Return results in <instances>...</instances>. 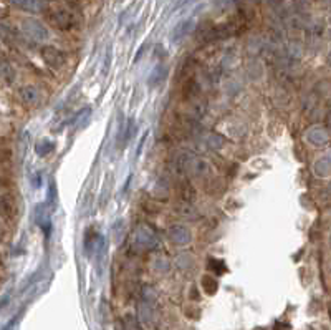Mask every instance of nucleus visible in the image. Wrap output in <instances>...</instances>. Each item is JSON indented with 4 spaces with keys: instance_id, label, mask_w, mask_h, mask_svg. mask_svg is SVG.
Instances as JSON below:
<instances>
[{
    "instance_id": "4",
    "label": "nucleus",
    "mask_w": 331,
    "mask_h": 330,
    "mask_svg": "<svg viewBox=\"0 0 331 330\" xmlns=\"http://www.w3.org/2000/svg\"><path fill=\"white\" fill-rule=\"evenodd\" d=\"M10 3L30 14H40L47 8V0H10Z\"/></svg>"
},
{
    "instance_id": "3",
    "label": "nucleus",
    "mask_w": 331,
    "mask_h": 330,
    "mask_svg": "<svg viewBox=\"0 0 331 330\" xmlns=\"http://www.w3.org/2000/svg\"><path fill=\"white\" fill-rule=\"evenodd\" d=\"M42 58L45 60V63L48 65L50 68H55V70L65 67V63H67V55L60 49L51 45L42 47Z\"/></svg>"
},
{
    "instance_id": "6",
    "label": "nucleus",
    "mask_w": 331,
    "mask_h": 330,
    "mask_svg": "<svg viewBox=\"0 0 331 330\" xmlns=\"http://www.w3.org/2000/svg\"><path fill=\"white\" fill-rule=\"evenodd\" d=\"M194 28V22L192 20H184L181 24L176 25V28L172 30V40L174 42H179L182 40L187 33H190V30Z\"/></svg>"
},
{
    "instance_id": "8",
    "label": "nucleus",
    "mask_w": 331,
    "mask_h": 330,
    "mask_svg": "<svg viewBox=\"0 0 331 330\" xmlns=\"http://www.w3.org/2000/svg\"><path fill=\"white\" fill-rule=\"evenodd\" d=\"M95 239H96V234H95L93 226H90V229H86V232H85V253H86V255H91V253L95 251Z\"/></svg>"
},
{
    "instance_id": "1",
    "label": "nucleus",
    "mask_w": 331,
    "mask_h": 330,
    "mask_svg": "<svg viewBox=\"0 0 331 330\" xmlns=\"http://www.w3.org/2000/svg\"><path fill=\"white\" fill-rule=\"evenodd\" d=\"M22 32H24L25 37H28L30 40L38 42V43L47 42L50 37L48 28L37 19H25L22 22Z\"/></svg>"
},
{
    "instance_id": "11",
    "label": "nucleus",
    "mask_w": 331,
    "mask_h": 330,
    "mask_svg": "<svg viewBox=\"0 0 331 330\" xmlns=\"http://www.w3.org/2000/svg\"><path fill=\"white\" fill-rule=\"evenodd\" d=\"M0 207H2V203H0Z\"/></svg>"
},
{
    "instance_id": "2",
    "label": "nucleus",
    "mask_w": 331,
    "mask_h": 330,
    "mask_svg": "<svg viewBox=\"0 0 331 330\" xmlns=\"http://www.w3.org/2000/svg\"><path fill=\"white\" fill-rule=\"evenodd\" d=\"M50 20L51 24H53L55 27H58L60 30H70L76 25V15L67 7L56 8V10L51 12Z\"/></svg>"
},
{
    "instance_id": "10",
    "label": "nucleus",
    "mask_w": 331,
    "mask_h": 330,
    "mask_svg": "<svg viewBox=\"0 0 331 330\" xmlns=\"http://www.w3.org/2000/svg\"><path fill=\"white\" fill-rule=\"evenodd\" d=\"M53 148H55L53 143L42 141V143H38V145H37V153L40 154V156H47L48 153H51V151H53Z\"/></svg>"
},
{
    "instance_id": "5",
    "label": "nucleus",
    "mask_w": 331,
    "mask_h": 330,
    "mask_svg": "<svg viewBox=\"0 0 331 330\" xmlns=\"http://www.w3.org/2000/svg\"><path fill=\"white\" fill-rule=\"evenodd\" d=\"M20 98L24 100L25 105L35 106L40 102V92H38L35 86H24V88L20 90Z\"/></svg>"
},
{
    "instance_id": "7",
    "label": "nucleus",
    "mask_w": 331,
    "mask_h": 330,
    "mask_svg": "<svg viewBox=\"0 0 331 330\" xmlns=\"http://www.w3.org/2000/svg\"><path fill=\"white\" fill-rule=\"evenodd\" d=\"M171 237H172V241L179 242V244L189 242V232H187V229H184V228H182V226H172V229H171Z\"/></svg>"
},
{
    "instance_id": "9",
    "label": "nucleus",
    "mask_w": 331,
    "mask_h": 330,
    "mask_svg": "<svg viewBox=\"0 0 331 330\" xmlns=\"http://www.w3.org/2000/svg\"><path fill=\"white\" fill-rule=\"evenodd\" d=\"M202 287H204V290L209 294V295H212L217 290V282H215V279L214 277H211V276H204L202 277Z\"/></svg>"
}]
</instances>
